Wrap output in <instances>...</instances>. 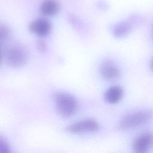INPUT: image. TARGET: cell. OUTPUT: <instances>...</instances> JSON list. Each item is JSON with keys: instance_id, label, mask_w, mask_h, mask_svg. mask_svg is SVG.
Instances as JSON below:
<instances>
[{"instance_id": "obj_1", "label": "cell", "mask_w": 153, "mask_h": 153, "mask_svg": "<svg viewBox=\"0 0 153 153\" xmlns=\"http://www.w3.org/2000/svg\"><path fill=\"white\" fill-rule=\"evenodd\" d=\"M153 118V112L151 110H139L131 112L120 121L117 125L119 130H127L142 125Z\"/></svg>"}, {"instance_id": "obj_2", "label": "cell", "mask_w": 153, "mask_h": 153, "mask_svg": "<svg viewBox=\"0 0 153 153\" xmlns=\"http://www.w3.org/2000/svg\"><path fill=\"white\" fill-rule=\"evenodd\" d=\"M54 100L56 109L62 117H69L77 110L78 104L75 98L68 93H57L54 96Z\"/></svg>"}, {"instance_id": "obj_3", "label": "cell", "mask_w": 153, "mask_h": 153, "mask_svg": "<svg viewBox=\"0 0 153 153\" xmlns=\"http://www.w3.org/2000/svg\"><path fill=\"white\" fill-rule=\"evenodd\" d=\"M5 59L6 63L11 67H22L27 62L29 53L23 45L15 44L6 51Z\"/></svg>"}, {"instance_id": "obj_4", "label": "cell", "mask_w": 153, "mask_h": 153, "mask_svg": "<svg viewBox=\"0 0 153 153\" xmlns=\"http://www.w3.org/2000/svg\"><path fill=\"white\" fill-rule=\"evenodd\" d=\"M153 147V132L144 131L139 134L133 141L132 148L136 153L148 152Z\"/></svg>"}, {"instance_id": "obj_5", "label": "cell", "mask_w": 153, "mask_h": 153, "mask_svg": "<svg viewBox=\"0 0 153 153\" xmlns=\"http://www.w3.org/2000/svg\"><path fill=\"white\" fill-rule=\"evenodd\" d=\"M100 129L99 124L95 120L87 119L79 121L66 127V130L71 133L80 134L94 133Z\"/></svg>"}, {"instance_id": "obj_6", "label": "cell", "mask_w": 153, "mask_h": 153, "mask_svg": "<svg viewBox=\"0 0 153 153\" xmlns=\"http://www.w3.org/2000/svg\"><path fill=\"white\" fill-rule=\"evenodd\" d=\"M99 72L104 79L113 80L120 76V71L117 66L111 60L106 59L103 61L99 67Z\"/></svg>"}, {"instance_id": "obj_7", "label": "cell", "mask_w": 153, "mask_h": 153, "mask_svg": "<svg viewBox=\"0 0 153 153\" xmlns=\"http://www.w3.org/2000/svg\"><path fill=\"white\" fill-rule=\"evenodd\" d=\"M51 29L50 22L46 19L38 18L33 20L29 25V30L39 36L48 35Z\"/></svg>"}, {"instance_id": "obj_8", "label": "cell", "mask_w": 153, "mask_h": 153, "mask_svg": "<svg viewBox=\"0 0 153 153\" xmlns=\"http://www.w3.org/2000/svg\"><path fill=\"white\" fill-rule=\"evenodd\" d=\"M124 96V90L120 86H112L109 88L104 94L105 100L109 103L114 104L120 102Z\"/></svg>"}, {"instance_id": "obj_9", "label": "cell", "mask_w": 153, "mask_h": 153, "mask_svg": "<svg viewBox=\"0 0 153 153\" xmlns=\"http://www.w3.org/2000/svg\"><path fill=\"white\" fill-rule=\"evenodd\" d=\"M60 5L57 0H44L40 6L42 14L45 16H53L60 11Z\"/></svg>"}, {"instance_id": "obj_10", "label": "cell", "mask_w": 153, "mask_h": 153, "mask_svg": "<svg viewBox=\"0 0 153 153\" xmlns=\"http://www.w3.org/2000/svg\"><path fill=\"white\" fill-rule=\"evenodd\" d=\"M132 29V25L128 21H123L117 23L113 29V34L117 38L123 37L128 34Z\"/></svg>"}, {"instance_id": "obj_11", "label": "cell", "mask_w": 153, "mask_h": 153, "mask_svg": "<svg viewBox=\"0 0 153 153\" xmlns=\"http://www.w3.org/2000/svg\"><path fill=\"white\" fill-rule=\"evenodd\" d=\"M11 36V30L5 25L1 24L0 26V38L1 41L8 40Z\"/></svg>"}, {"instance_id": "obj_12", "label": "cell", "mask_w": 153, "mask_h": 153, "mask_svg": "<svg viewBox=\"0 0 153 153\" xmlns=\"http://www.w3.org/2000/svg\"><path fill=\"white\" fill-rule=\"evenodd\" d=\"M10 151V148L8 143L1 137L0 139V153H9Z\"/></svg>"}, {"instance_id": "obj_13", "label": "cell", "mask_w": 153, "mask_h": 153, "mask_svg": "<svg viewBox=\"0 0 153 153\" xmlns=\"http://www.w3.org/2000/svg\"><path fill=\"white\" fill-rule=\"evenodd\" d=\"M37 47L41 52H45L47 50V44L44 41L39 40L37 43Z\"/></svg>"}, {"instance_id": "obj_14", "label": "cell", "mask_w": 153, "mask_h": 153, "mask_svg": "<svg viewBox=\"0 0 153 153\" xmlns=\"http://www.w3.org/2000/svg\"><path fill=\"white\" fill-rule=\"evenodd\" d=\"M150 68L151 71L153 72V57L152 58L151 60V63H150Z\"/></svg>"}, {"instance_id": "obj_15", "label": "cell", "mask_w": 153, "mask_h": 153, "mask_svg": "<svg viewBox=\"0 0 153 153\" xmlns=\"http://www.w3.org/2000/svg\"><path fill=\"white\" fill-rule=\"evenodd\" d=\"M152 37H153V27H152Z\"/></svg>"}]
</instances>
